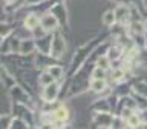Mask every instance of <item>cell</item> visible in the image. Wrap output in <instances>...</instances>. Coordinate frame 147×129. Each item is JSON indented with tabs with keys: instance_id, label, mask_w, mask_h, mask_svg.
Returning a JSON list of instances; mask_svg holds the SVG:
<instances>
[{
	"instance_id": "obj_1",
	"label": "cell",
	"mask_w": 147,
	"mask_h": 129,
	"mask_svg": "<svg viewBox=\"0 0 147 129\" xmlns=\"http://www.w3.org/2000/svg\"><path fill=\"white\" fill-rule=\"evenodd\" d=\"M57 85L55 83H52V85H49V86H46V91H45V98L46 100H49V101H52L55 98V95H57Z\"/></svg>"
},
{
	"instance_id": "obj_2",
	"label": "cell",
	"mask_w": 147,
	"mask_h": 129,
	"mask_svg": "<svg viewBox=\"0 0 147 129\" xmlns=\"http://www.w3.org/2000/svg\"><path fill=\"white\" fill-rule=\"evenodd\" d=\"M106 88V81L103 78H95L94 81H92V89L96 91V92H101Z\"/></svg>"
},
{
	"instance_id": "obj_3",
	"label": "cell",
	"mask_w": 147,
	"mask_h": 129,
	"mask_svg": "<svg viewBox=\"0 0 147 129\" xmlns=\"http://www.w3.org/2000/svg\"><path fill=\"white\" fill-rule=\"evenodd\" d=\"M54 115H55V120H60V122H64V120H67V117H69L67 111L64 108H58L54 112Z\"/></svg>"
},
{
	"instance_id": "obj_4",
	"label": "cell",
	"mask_w": 147,
	"mask_h": 129,
	"mask_svg": "<svg viewBox=\"0 0 147 129\" xmlns=\"http://www.w3.org/2000/svg\"><path fill=\"white\" fill-rule=\"evenodd\" d=\"M115 20H117V16H115L112 11L106 12V14H104V17H103V23H104V25H109V26L112 25Z\"/></svg>"
},
{
	"instance_id": "obj_5",
	"label": "cell",
	"mask_w": 147,
	"mask_h": 129,
	"mask_svg": "<svg viewBox=\"0 0 147 129\" xmlns=\"http://www.w3.org/2000/svg\"><path fill=\"white\" fill-rule=\"evenodd\" d=\"M37 23H38V18H37L34 14H31V16H28V17L25 18V26H26V28H34Z\"/></svg>"
},
{
	"instance_id": "obj_6",
	"label": "cell",
	"mask_w": 147,
	"mask_h": 129,
	"mask_svg": "<svg viewBox=\"0 0 147 129\" xmlns=\"http://www.w3.org/2000/svg\"><path fill=\"white\" fill-rule=\"evenodd\" d=\"M52 80H54V75L51 72L41 75V83H43V85H49V83H52Z\"/></svg>"
},
{
	"instance_id": "obj_7",
	"label": "cell",
	"mask_w": 147,
	"mask_h": 129,
	"mask_svg": "<svg viewBox=\"0 0 147 129\" xmlns=\"http://www.w3.org/2000/svg\"><path fill=\"white\" fill-rule=\"evenodd\" d=\"M127 124L129 126H133V128L140 126V118H138V115H132V117L127 120Z\"/></svg>"
},
{
	"instance_id": "obj_8",
	"label": "cell",
	"mask_w": 147,
	"mask_h": 129,
	"mask_svg": "<svg viewBox=\"0 0 147 129\" xmlns=\"http://www.w3.org/2000/svg\"><path fill=\"white\" fill-rule=\"evenodd\" d=\"M49 72L54 75V78H57V77L61 75V69H60V68H51V69H49Z\"/></svg>"
},
{
	"instance_id": "obj_9",
	"label": "cell",
	"mask_w": 147,
	"mask_h": 129,
	"mask_svg": "<svg viewBox=\"0 0 147 129\" xmlns=\"http://www.w3.org/2000/svg\"><path fill=\"white\" fill-rule=\"evenodd\" d=\"M98 66H100V68H103V69H104V68H107V66H109V64H107V58H106V57H101V58H100V62H98Z\"/></svg>"
},
{
	"instance_id": "obj_10",
	"label": "cell",
	"mask_w": 147,
	"mask_h": 129,
	"mask_svg": "<svg viewBox=\"0 0 147 129\" xmlns=\"http://www.w3.org/2000/svg\"><path fill=\"white\" fill-rule=\"evenodd\" d=\"M94 78H103V68H100V66H98V69H95Z\"/></svg>"
},
{
	"instance_id": "obj_11",
	"label": "cell",
	"mask_w": 147,
	"mask_h": 129,
	"mask_svg": "<svg viewBox=\"0 0 147 129\" xmlns=\"http://www.w3.org/2000/svg\"><path fill=\"white\" fill-rule=\"evenodd\" d=\"M121 77H123V71H117V72L113 74V78H115V80H119Z\"/></svg>"
}]
</instances>
